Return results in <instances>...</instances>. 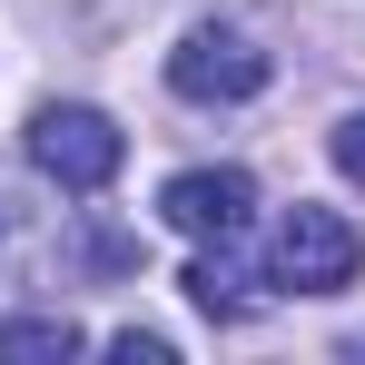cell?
<instances>
[{"mask_svg":"<svg viewBox=\"0 0 365 365\" xmlns=\"http://www.w3.org/2000/svg\"><path fill=\"white\" fill-rule=\"evenodd\" d=\"M267 50L247 40V30H217V20H197L178 50H168V89L178 99H197V109H227V99H257L267 89Z\"/></svg>","mask_w":365,"mask_h":365,"instance_id":"cell-3","label":"cell"},{"mask_svg":"<svg viewBox=\"0 0 365 365\" xmlns=\"http://www.w3.org/2000/svg\"><path fill=\"white\" fill-rule=\"evenodd\" d=\"M247 207H257V178L247 168H178V178L158 187V217L178 237H237Z\"/></svg>","mask_w":365,"mask_h":365,"instance_id":"cell-4","label":"cell"},{"mask_svg":"<svg viewBox=\"0 0 365 365\" xmlns=\"http://www.w3.org/2000/svg\"><path fill=\"white\" fill-rule=\"evenodd\" d=\"M187 306H197V316H217V326L257 316V277H247L237 257H227V237H207V257L187 267Z\"/></svg>","mask_w":365,"mask_h":365,"instance_id":"cell-5","label":"cell"},{"mask_svg":"<svg viewBox=\"0 0 365 365\" xmlns=\"http://www.w3.org/2000/svg\"><path fill=\"white\" fill-rule=\"evenodd\" d=\"M109 356H128V365H168V336H138V326H119V336H109Z\"/></svg>","mask_w":365,"mask_h":365,"instance_id":"cell-8","label":"cell"},{"mask_svg":"<svg viewBox=\"0 0 365 365\" xmlns=\"http://www.w3.org/2000/svg\"><path fill=\"white\" fill-rule=\"evenodd\" d=\"M326 148H336V168L365 187V109H356V119H336V138H326Z\"/></svg>","mask_w":365,"mask_h":365,"instance_id":"cell-7","label":"cell"},{"mask_svg":"<svg viewBox=\"0 0 365 365\" xmlns=\"http://www.w3.org/2000/svg\"><path fill=\"white\" fill-rule=\"evenodd\" d=\"M128 158V128L109 109H79V99H50V109H30V168L69 197H99V187L119 178Z\"/></svg>","mask_w":365,"mask_h":365,"instance_id":"cell-1","label":"cell"},{"mask_svg":"<svg viewBox=\"0 0 365 365\" xmlns=\"http://www.w3.org/2000/svg\"><path fill=\"white\" fill-rule=\"evenodd\" d=\"M356 267H365V237L336 207H287V217H277V247H267V277H277V287L336 297V287H356Z\"/></svg>","mask_w":365,"mask_h":365,"instance_id":"cell-2","label":"cell"},{"mask_svg":"<svg viewBox=\"0 0 365 365\" xmlns=\"http://www.w3.org/2000/svg\"><path fill=\"white\" fill-rule=\"evenodd\" d=\"M69 346H79L69 316H10L0 326V356H69Z\"/></svg>","mask_w":365,"mask_h":365,"instance_id":"cell-6","label":"cell"}]
</instances>
